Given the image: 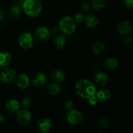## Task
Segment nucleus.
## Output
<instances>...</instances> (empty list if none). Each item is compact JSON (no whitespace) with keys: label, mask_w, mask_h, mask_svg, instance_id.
<instances>
[{"label":"nucleus","mask_w":133,"mask_h":133,"mask_svg":"<svg viewBox=\"0 0 133 133\" xmlns=\"http://www.w3.org/2000/svg\"><path fill=\"white\" fill-rule=\"evenodd\" d=\"M48 92L51 96H58L62 92V87L58 83H52L48 87Z\"/></svg>","instance_id":"nucleus-22"},{"label":"nucleus","mask_w":133,"mask_h":133,"mask_svg":"<svg viewBox=\"0 0 133 133\" xmlns=\"http://www.w3.org/2000/svg\"><path fill=\"white\" fill-rule=\"evenodd\" d=\"M58 29L65 36H70L76 30V22L70 16H64L58 22Z\"/></svg>","instance_id":"nucleus-3"},{"label":"nucleus","mask_w":133,"mask_h":133,"mask_svg":"<svg viewBox=\"0 0 133 133\" xmlns=\"http://www.w3.org/2000/svg\"><path fill=\"white\" fill-rule=\"evenodd\" d=\"M13 1H14V2L15 3V4L22 6V5L23 4L24 0H13Z\"/></svg>","instance_id":"nucleus-34"},{"label":"nucleus","mask_w":133,"mask_h":133,"mask_svg":"<svg viewBox=\"0 0 133 133\" xmlns=\"http://www.w3.org/2000/svg\"><path fill=\"white\" fill-rule=\"evenodd\" d=\"M47 81V75L44 72H39L35 75L32 79V84L35 87H42Z\"/></svg>","instance_id":"nucleus-15"},{"label":"nucleus","mask_w":133,"mask_h":133,"mask_svg":"<svg viewBox=\"0 0 133 133\" xmlns=\"http://www.w3.org/2000/svg\"><path fill=\"white\" fill-rule=\"evenodd\" d=\"M34 37L31 33L28 32H24L19 35L18 38V43L21 48L24 50H29L33 47Z\"/></svg>","instance_id":"nucleus-4"},{"label":"nucleus","mask_w":133,"mask_h":133,"mask_svg":"<svg viewBox=\"0 0 133 133\" xmlns=\"http://www.w3.org/2000/svg\"><path fill=\"white\" fill-rule=\"evenodd\" d=\"M75 90L77 95L81 98L87 99L96 94L97 87L89 79H83L76 83Z\"/></svg>","instance_id":"nucleus-1"},{"label":"nucleus","mask_w":133,"mask_h":133,"mask_svg":"<svg viewBox=\"0 0 133 133\" xmlns=\"http://www.w3.org/2000/svg\"><path fill=\"white\" fill-rule=\"evenodd\" d=\"M84 116L82 112L77 109H71L68 110L66 114V120L68 123L73 125H79L83 122Z\"/></svg>","instance_id":"nucleus-5"},{"label":"nucleus","mask_w":133,"mask_h":133,"mask_svg":"<svg viewBox=\"0 0 133 133\" xmlns=\"http://www.w3.org/2000/svg\"><path fill=\"white\" fill-rule=\"evenodd\" d=\"M87 99H88V103L90 105H92V106H95V105H97V103L99 102L97 97H96V96H95V95L94 96H91V97H90L89 98Z\"/></svg>","instance_id":"nucleus-31"},{"label":"nucleus","mask_w":133,"mask_h":133,"mask_svg":"<svg viewBox=\"0 0 133 133\" xmlns=\"http://www.w3.org/2000/svg\"><path fill=\"white\" fill-rule=\"evenodd\" d=\"M32 101L31 99V98L30 97H25L22 99V102H21V105H22V107L23 108V109H29L30 107L32 105Z\"/></svg>","instance_id":"nucleus-25"},{"label":"nucleus","mask_w":133,"mask_h":133,"mask_svg":"<svg viewBox=\"0 0 133 133\" xmlns=\"http://www.w3.org/2000/svg\"><path fill=\"white\" fill-rule=\"evenodd\" d=\"M32 119V116L28 109H23L18 110L16 114V120L17 123L22 126L29 124Z\"/></svg>","instance_id":"nucleus-6"},{"label":"nucleus","mask_w":133,"mask_h":133,"mask_svg":"<svg viewBox=\"0 0 133 133\" xmlns=\"http://www.w3.org/2000/svg\"><path fill=\"white\" fill-rule=\"evenodd\" d=\"M53 44L56 48L58 49H62L66 46V36L63 34H60L56 36L53 40Z\"/></svg>","instance_id":"nucleus-20"},{"label":"nucleus","mask_w":133,"mask_h":133,"mask_svg":"<svg viewBox=\"0 0 133 133\" xmlns=\"http://www.w3.org/2000/svg\"><path fill=\"white\" fill-rule=\"evenodd\" d=\"M99 125L101 129H106L109 128L110 126V122L107 118H101L99 120Z\"/></svg>","instance_id":"nucleus-26"},{"label":"nucleus","mask_w":133,"mask_h":133,"mask_svg":"<svg viewBox=\"0 0 133 133\" xmlns=\"http://www.w3.org/2000/svg\"><path fill=\"white\" fill-rule=\"evenodd\" d=\"M105 51V45L103 42H96L91 48V51L94 55L99 56Z\"/></svg>","instance_id":"nucleus-19"},{"label":"nucleus","mask_w":133,"mask_h":133,"mask_svg":"<svg viewBox=\"0 0 133 133\" xmlns=\"http://www.w3.org/2000/svg\"><path fill=\"white\" fill-rule=\"evenodd\" d=\"M22 9L29 17L36 18L40 15L42 10V4L40 0H24Z\"/></svg>","instance_id":"nucleus-2"},{"label":"nucleus","mask_w":133,"mask_h":133,"mask_svg":"<svg viewBox=\"0 0 133 133\" xmlns=\"http://www.w3.org/2000/svg\"><path fill=\"white\" fill-rule=\"evenodd\" d=\"M22 11L23 10H22V6L14 4L10 6V9H9V14H10V16L14 17V18H18L21 15Z\"/></svg>","instance_id":"nucleus-23"},{"label":"nucleus","mask_w":133,"mask_h":133,"mask_svg":"<svg viewBox=\"0 0 133 133\" xmlns=\"http://www.w3.org/2000/svg\"><path fill=\"white\" fill-rule=\"evenodd\" d=\"M35 36L40 41H47L50 37V31L45 26H39L35 29Z\"/></svg>","instance_id":"nucleus-11"},{"label":"nucleus","mask_w":133,"mask_h":133,"mask_svg":"<svg viewBox=\"0 0 133 133\" xmlns=\"http://www.w3.org/2000/svg\"><path fill=\"white\" fill-rule=\"evenodd\" d=\"M5 121V116L3 114H0V123H3Z\"/></svg>","instance_id":"nucleus-35"},{"label":"nucleus","mask_w":133,"mask_h":133,"mask_svg":"<svg viewBox=\"0 0 133 133\" xmlns=\"http://www.w3.org/2000/svg\"><path fill=\"white\" fill-rule=\"evenodd\" d=\"M5 12L3 9H0V22L3 20L4 18H5Z\"/></svg>","instance_id":"nucleus-33"},{"label":"nucleus","mask_w":133,"mask_h":133,"mask_svg":"<svg viewBox=\"0 0 133 133\" xmlns=\"http://www.w3.org/2000/svg\"><path fill=\"white\" fill-rule=\"evenodd\" d=\"M91 7L96 10H100L106 5V0H91Z\"/></svg>","instance_id":"nucleus-24"},{"label":"nucleus","mask_w":133,"mask_h":133,"mask_svg":"<svg viewBox=\"0 0 133 133\" xmlns=\"http://www.w3.org/2000/svg\"><path fill=\"white\" fill-rule=\"evenodd\" d=\"M95 96L97 97L99 102L103 103L105 101H108L111 97V93L110 90L105 88L99 90L98 91H96Z\"/></svg>","instance_id":"nucleus-18"},{"label":"nucleus","mask_w":133,"mask_h":133,"mask_svg":"<svg viewBox=\"0 0 133 133\" xmlns=\"http://www.w3.org/2000/svg\"><path fill=\"white\" fill-rule=\"evenodd\" d=\"M81 8L84 12L89 11L91 9L90 3L88 2V1H84V2L82 3L81 5Z\"/></svg>","instance_id":"nucleus-30"},{"label":"nucleus","mask_w":133,"mask_h":133,"mask_svg":"<svg viewBox=\"0 0 133 133\" xmlns=\"http://www.w3.org/2000/svg\"><path fill=\"white\" fill-rule=\"evenodd\" d=\"M16 75L15 70L11 68H4L0 72V81L4 84L11 83L14 80Z\"/></svg>","instance_id":"nucleus-7"},{"label":"nucleus","mask_w":133,"mask_h":133,"mask_svg":"<svg viewBox=\"0 0 133 133\" xmlns=\"http://www.w3.org/2000/svg\"><path fill=\"white\" fill-rule=\"evenodd\" d=\"M12 61V55L6 51H0V68L7 67Z\"/></svg>","instance_id":"nucleus-17"},{"label":"nucleus","mask_w":133,"mask_h":133,"mask_svg":"<svg viewBox=\"0 0 133 133\" xmlns=\"http://www.w3.org/2000/svg\"><path fill=\"white\" fill-rule=\"evenodd\" d=\"M52 125V121L49 118H42L37 122V129L40 132L42 133L49 132L51 129Z\"/></svg>","instance_id":"nucleus-12"},{"label":"nucleus","mask_w":133,"mask_h":133,"mask_svg":"<svg viewBox=\"0 0 133 133\" xmlns=\"http://www.w3.org/2000/svg\"><path fill=\"white\" fill-rule=\"evenodd\" d=\"M14 80L16 86L19 89L24 90L29 87L30 78L27 74L20 73L18 75L16 74Z\"/></svg>","instance_id":"nucleus-8"},{"label":"nucleus","mask_w":133,"mask_h":133,"mask_svg":"<svg viewBox=\"0 0 133 133\" xmlns=\"http://www.w3.org/2000/svg\"><path fill=\"white\" fill-rule=\"evenodd\" d=\"M51 77L54 82L60 83L64 81L65 78H66V75L62 70H60V69H57L52 72Z\"/></svg>","instance_id":"nucleus-21"},{"label":"nucleus","mask_w":133,"mask_h":133,"mask_svg":"<svg viewBox=\"0 0 133 133\" xmlns=\"http://www.w3.org/2000/svg\"><path fill=\"white\" fill-rule=\"evenodd\" d=\"M0 84H1V81H0Z\"/></svg>","instance_id":"nucleus-36"},{"label":"nucleus","mask_w":133,"mask_h":133,"mask_svg":"<svg viewBox=\"0 0 133 133\" xmlns=\"http://www.w3.org/2000/svg\"><path fill=\"white\" fill-rule=\"evenodd\" d=\"M94 83L96 87H105L109 83L110 78L106 73L99 71L94 75Z\"/></svg>","instance_id":"nucleus-10"},{"label":"nucleus","mask_w":133,"mask_h":133,"mask_svg":"<svg viewBox=\"0 0 133 133\" xmlns=\"http://www.w3.org/2000/svg\"><path fill=\"white\" fill-rule=\"evenodd\" d=\"M119 65V61L115 57H108L105 58L103 62V66L106 70H114L118 68Z\"/></svg>","instance_id":"nucleus-14"},{"label":"nucleus","mask_w":133,"mask_h":133,"mask_svg":"<svg viewBox=\"0 0 133 133\" xmlns=\"http://www.w3.org/2000/svg\"><path fill=\"white\" fill-rule=\"evenodd\" d=\"M84 19H85V16L83 15V14H81L80 12H78L77 14H75L74 17V19L75 20V22L78 23H83L84 21Z\"/></svg>","instance_id":"nucleus-27"},{"label":"nucleus","mask_w":133,"mask_h":133,"mask_svg":"<svg viewBox=\"0 0 133 133\" xmlns=\"http://www.w3.org/2000/svg\"><path fill=\"white\" fill-rule=\"evenodd\" d=\"M116 31L119 35H128L132 32V26L131 22L127 20H121L116 24Z\"/></svg>","instance_id":"nucleus-9"},{"label":"nucleus","mask_w":133,"mask_h":133,"mask_svg":"<svg viewBox=\"0 0 133 133\" xmlns=\"http://www.w3.org/2000/svg\"><path fill=\"white\" fill-rule=\"evenodd\" d=\"M74 102L70 98H68L65 100L64 103V107L65 109L67 110H70L71 109H74Z\"/></svg>","instance_id":"nucleus-28"},{"label":"nucleus","mask_w":133,"mask_h":133,"mask_svg":"<svg viewBox=\"0 0 133 133\" xmlns=\"http://www.w3.org/2000/svg\"><path fill=\"white\" fill-rule=\"evenodd\" d=\"M123 43L127 48L132 47V38L129 36L125 35V38H123Z\"/></svg>","instance_id":"nucleus-29"},{"label":"nucleus","mask_w":133,"mask_h":133,"mask_svg":"<svg viewBox=\"0 0 133 133\" xmlns=\"http://www.w3.org/2000/svg\"><path fill=\"white\" fill-rule=\"evenodd\" d=\"M20 107V103L15 99H10L5 103V109L6 111L10 113L16 112Z\"/></svg>","instance_id":"nucleus-16"},{"label":"nucleus","mask_w":133,"mask_h":133,"mask_svg":"<svg viewBox=\"0 0 133 133\" xmlns=\"http://www.w3.org/2000/svg\"><path fill=\"white\" fill-rule=\"evenodd\" d=\"M84 24L90 29H94L97 27L99 24V19L96 15L92 14H88L85 16L84 19Z\"/></svg>","instance_id":"nucleus-13"},{"label":"nucleus","mask_w":133,"mask_h":133,"mask_svg":"<svg viewBox=\"0 0 133 133\" xmlns=\"http://www.w3.org/2000/svg\"><path fill=\"white\" fill-rule=\"evenodd\" d=\"M125 6L129 9H132L133 8V0H123Z\"/></svg>","instance_id":"nucleus-32"}]
</instances>
